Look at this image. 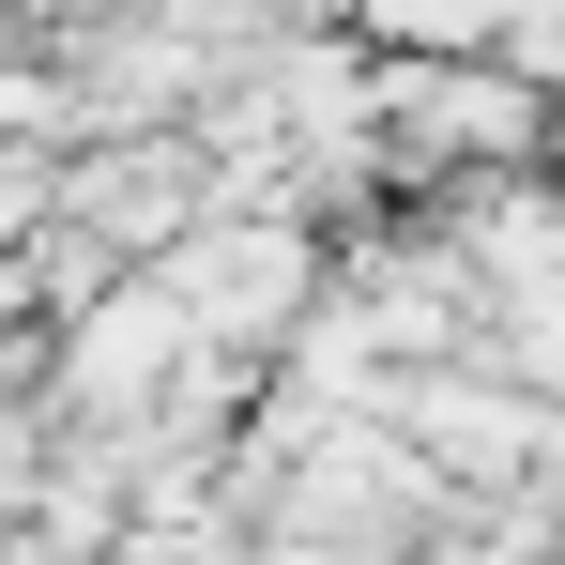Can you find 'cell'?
I'll list each match as a JSON object with an SVG mask.
<instances>
[{
    "mask_svg": "<svg viewBox=\"0 0 565 565\" xmlns=\"http://www.w3.org/2000/svg\"><path fill=\"white\" fill-rule=\"evenodd\" d=\"M367 46H413V62H459V46H504V0H352Z\"/></svg>",
    "mask_w": 565,
    "mask_h": 565,
    "instance_id": "cell-1",
    "label": "cell"
},
{
    "mask_svg": "<svg viewBox=\"0 0 565 565\" xmlns=\"http://www.w3.org/2000/svg\"><path fill=\"white\" fill-rule=\"evenodd\" d=\"M551 169H565V93H551Z\"/></svg>",
    "mask_w": 565,
    "mask_h": 565,
    "instance_id": "cell-2",
    "label": "cell"
}]
</instances>
